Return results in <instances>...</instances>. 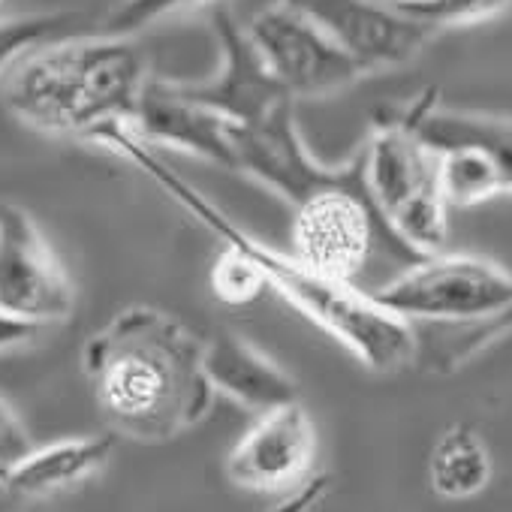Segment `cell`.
<instances>
[{
    "mask_svg": "<svg viewBox=\"0 0 512 512\" xmlns=\"http://www.w3.org/2000/svg\"><path fill=\"white\" fill-rule=\"evenodd\" d=\"M88 142L139 166L178 208H184L211 235H217L220 244H229V247H238L241 253H247L272 290H278L314 326L329 332L341 347H347L368 371L392 374L413 362L416 338H413V326L407 320L392 314L371 293H365L347 281L329 278V275L311 269L308 263H302L299 256L284 253V250L260 241L256 235H250L211 196H205L184 175H178L160 157L157 148H151L145 139H139L127 121H112V124L94 130L88 136Z\"/></svg>",
    "mask_w": 512,
    "mask_h": 512,
    "instance_id": "1",
    "label": "cell"
},
{
    "mask_svg": "<svg viewBox=\"0 0 512 512\" xmlns=\"http://www.w3.org/2000/svg\"><path fill=\"white\" fill-rule=\"evenodd\" d=\"M82 365L109 425L142 443L184 434L214 401L202 341L178 317L148 305L115 314L85 344Z\"/></svg>",
    "mask_w": 512,
    "mask_h": 512,
    "instance_id": "2",
    "label": "cell"
},
{
    "mask_svg": "<svg viewBox=\"0 0 512 512\" xmlns=\"http://www.w3.org/2000/svg\"><path fill=\"white\" fill-rule=\"evenodd\" d=\"M148 61L133 37H64L31 52L7 82V109L49 136H88L130 121L148 85Z\"/></svg>",
    "mask_w": 512,
    "mask_h": 512,
    "instance_id": "3",
    "label": "cell"
},
{
    "mask_svg": "<svg viewBox=\"0 0 512 512\" xmlns=\"http://www.w3.org/2000/svg\"><path fill=\"white\" fill-rule=\"evenodd\" d=\"M290 208V253L311 269L365 293L380 290L425 256L413 250L374 205L365 184L362 148L347 163L332 166V172Z\"/></svg>",
    "mask_w": 512,
    "mask_h": 512,
    "instance_id": "4",
    "label": "cell"
},
{
    "mask_svg": "<svg viewBox=\"0 0 512 512\" xmlns=\"http://www.w3.org/2000/svg\"><path fill=\"white\" fill-rule=\"evenodd\" d=\"M365 184L386 223L419 253H437L449 235V199L437 154L404 124H377L362 145Z\"/></svg>",
    "mask_w": 512,
    "mask_h": 512,
    "instance_id": "5",
    "label": "cell"
},
{
    "mask_svg": "<svg viewBox=\"0 0 512 512\" xmlns=\"http://www.w3.org/2000/svg\"><path fill=\"white\" fill-rule=\"evenodd\" d=\"M371 296L410 326L512 323V272L473 253H425Z\"/></svg>",
    "mask_w": 512,
    "mask_h": 512,
    "instance_id": "6",
    "label": "cell"
},
{
    "mask_svg": "<svg viewBox=\"0 0 512 512\" xmlns=\"http://www.w3.org/2000/svg\"><path fill=\"white\" fill-rule=\"evenodd\" d=\"M401 118L437 154L452 208L512 193V115L449 109L428 97Z\"/></svg>",
    "mask_w": 512,
    "mask_h": 512,
    "instance_id": "7",
    "label": "cell"
},
{
    "mask_svg": "<svg viewBox=\"0 0 512 512\" xmlns=\"http://www.w3.org/2000/svg\"><path fill=\"white\" fill-rule=\"evenodd\" d=\"M244 31L293 100L326 97L365 76V70L293 0H278L260 10Z\"/></svg>",
    "mask_w": 512,
    "mask_h": 512,
    "instance_id": "8",
    "label": "cell"
},
{
    "mask_svg": "<svg viewBox=\"0 0 512 512\" xmlns=\"http://www.w3.org/2000/svg\"><path fill=\"white\" fill-rule=\"evenodd\" d=\"M0 311L43 329L76 311L73 278L37 220L19 205H0Z\"/></svg>",
    "mask_w": 512,
    "mask_h": 512,
    "instance_id": "9",
    "label": "cell"
},
{
    "mask_svg": "<svg viewBox=\"0 0 512 512\" xmlns=\"http://www.w3.org/2000/svg\"><path fill=\"white\" fill-rule=\"evenodd\" d=\"M211 25L220 46V67L202 82H169L178 97L211 109L229 124H256L293 103L266 67L263 55L256 52L247 31L229 13H214Z\"/></svg>",
    "mask_w": 512,
    "mask_h": 512,
    "instance_id": "10",
    "label": "cell"
},
{
    "mask_svg": "<svg viewBox=\"0 0 512 512\" xmlns=\"http://www.w3.org/2000/svg\"><path fill=\"white\" fill-rule=\"evenodd\" d=\"M317 428L311 413L290 401L260 413L226 455V476L247 491H287L314 470Z\"/></svg>",
    "mask_w": 512,
    "mask_h": 512,
    "instance_id": "11",
    "label": "cell"
},
{
    "mask_svg": "<svg viewBox=\"0 0 512 512\" xmlns=\"http://www.w3.org/2000/svg\"><path fill=\"white\" fill-rule=\"evenodd\" d=\"M362 70H395L422 55L434 31L398 16L380 0H293Z\"/></svg>",
    "mask_w": 512,
    "mask_h": 512,
    "instance_id": "12",
    "label": "cell"
},
{
    "mask_svg": "<svg viewBox=\"0 0 512 512\" xmlns=\"http://www.w3.org/2000/svg\"><path fill=\"white\" fill-rule=\"evenodd\" d=\"M151 148L181 151L235 172V151L229 121L205 106L178 97L166 79H148L133 118L127 121Z\"/></svg>",
    "mask_w": 512,
    "mask_h": 512,
    "instance_id": "13",
    "label": "cell"
},
{
    "mask_svg": "<svg viewBox=\"0 0 512 512\" xmlns=\"http://www.w3.org/2000/svg\"><path fill=\"white\" fill-rule=\"evenodd\" d=\"M202 371L214 392H223L256 416L299 401L296 380L235 332H217L202 344Z\"/></svg>",
    "mask_w": 512,
    "mask_h": 512,
    "instance_id": "14",
    "label": "cell"
},
{
    "mask_svg": "<svg viewBox=\"0 0 512 512\" xmlns=\"http://www.w3.org/2000/svg\"><path fill=\"white\" fill-rule=\"evenodd\" d=\"M112 452L115 440L109 434L64 437L49 446H34L10 473L4 488L19 497H46L64 491L100 473L109 464Z\"/></svg>",
    "mask_w": 512,
    "mask_h": 512,
    "instance_id": "15",
    "label": "cell"
},
{
    "mask_svg": "<svg viewBox=\"0 0 512 512\" xmlns=\"http://www.w3.org/2000/svg\"><path fill=\"white\" fill-rule=\"evenodd\" d=\"M494 473L491 452L473 425H449L428 458V482L446 500H467L488 488Z\"/></svg>",
    "mask_w": 512,
    "mask_h": 512,
    "instance_id": "16",
    "label": "cell"
},
{
    "mask_svg": "<svg viewBox=\"0 0 512 512\" xmlns=\"http://www.w3.org/2000/svg\"><path fill=\"white\" fill-rule=\"evenodd\" d=\"M73 13H34L0 22V79L10 76L31 52L73 37Z\"/></svg>",
    "mask_w": 512,
    "mask_h": 512,
    "instance_id": "17",
    "label": "cell"
},
{
    "mask_svg": "<svg viewBox=\"0 0 512 512\" xmlns=\"http://www.w3.org/2000/svg\"><path fill=\"white\" fill-rule=\"evenodd\" d=\"M380 4L434 34L479 25L512 10V0H380Z\"/></svg>",
    "mask_w": 512,
    "mask_h": 512,
    "instance_id": "18",
    "label": "cell"
},
{
    "mask_svg": "<svg viewBox=\"0 0 512 512\" xmlns=\"http://www.w3.org/2000/svg\"><path fill=\"white\" fill-rule=\"evenodd\" d=\"M211 4V0H118L103 19L100 34H115V37H136L160 22L187 16L199 7Z\"/></svg>",
    "mask_w": 512,
    "mask_h": 512,
    "instance_id": "19",
    "label": "cell"
},
{
    "mask_svg": "<svg viewBox=\"0 0 512 512\" xmlns=\"http://www.w3.org/2000/svg\"><path fill=\"white\" fill-rule=\"evenodd\" d=\"M266 278L263 272L253 266V260L247 253H241L238 247L223 244V250L217 253V260L211 266V290L223 305H250L253 299H260V293L266 290Z\"/></svg>",
    "mask_w": 512,
    "mask_h": 512,
    "instance_id": "20",
    "label": "cell"
},
{
    "mask_svg": "<svg viewBox=\"0 0 512 512\" xmlns=\"http://www.w3.org/2000/svg\"><path fill=\"white\" fill-rule=\"evenodd\" d=\"M34 449L28 428L7 398H0V488L7 485L10 473L22 464V458Z\"/></svg>",
    "mask_w": 512,
    "mask_h": 512,
    "instance_id": "21",
    "label": "cell"
},
{
    "mask_svg": "<svg viewBox=\"0 0 512 512\" xmlns=\"http://www.w3.org/2000/svg\"><path fill=\"white\" fill-rule=\"evenodd\" d=\"M326 491H329V473L311 470L302 482L287 488V497L272 512H314V506L323 500Z\"/></svg>",
    "mask_w": 512,
    "mask_h": 512,
    "instance_id": "22",
    "label": "cell"
},
{
    "mask_svg": "<svg viewBox=\"0 0 512 512\" xmlns=\"http://www.w3.org/2000/svg\"><path fill=\"white\" fill-rule=\"evenodd\" d=\"M43 332L46 329L37 326V323H28V320H19V317H10V314L0 311V353L13 350V347H22V344H31Z\"/></svg>",
    "mask_w": 512,
    "mask_h": 512,
    "instance_id": "23",
    "label": "cell"
}]
</instances>
